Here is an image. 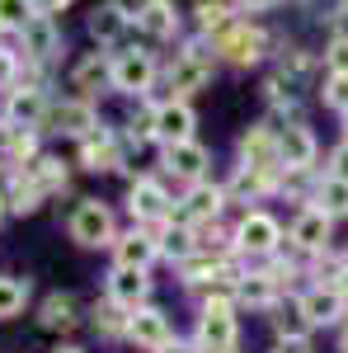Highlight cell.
<instances>
[{
    "mask_svg": "<svg viewBox=\"0 0 348 353\" xmlns=\"http://www.w3.org/2000/svg\"><path fill=\"white\" fill-rule=\"evenodd\" d=\"M71 241L81 245H113V212H108L104 203H94V198H85L76 203V212H71Z\"/></svg>",
    "mask_w": 348,
    "mask_h": 353,
    "instance_id": "6da1fadb",
    "label": "cell"
},
{
    "mask_svg": "<svg viewBox=\"0 0 348 353\" xmlns=\"http://www.w3.org/2000/svg\"><path fill=\"white\" fill-rule=\"evenodd\" d=\"M264 28L254 24H231L216 33V52L226 57V61H236V66H254L259 57H264Z\"/></svg>",
    "mask_w": 348,
    "mask_h": 353,
    "instance_id": "7a4b0ae2",
    "label": "cell"
},
{
    "mask_svg": "<svg viewBox=\"0 0 348 353\" xmlns=\"http://www.w3.org/2000/svg\"><path fill=\"white\" fill-rule=\"evenodd\" d=\"M198 344L207 353H231L236 349V316L226 301H207L203 321H198Z\"/></svg>",
    "mask_w": 348,
    "mask_h": 353,
    "instance_id": "3957f363",
    "label": "cell"
},
{
    "mask_svg": "<svg viewBox=\"0 0 348 353\" xmlns=\"http://www.w3.org/2000/svg\"><path fill=\"white\" fill-rule=\"evenodd\" d=\"M151 76H156V61H151V52H118L113 61H108V81L118 85L123 94H141L146 85H151Z\"/></svg>",
    "mask_w": 348,
    "mask_h": 353,
    "instance_id": "277c9868",
    "label": "cell"
},
{
    "mask_svg": "<svg viewBox=\"0 0 348 353\" xmlns=\"http://www.w3.org/2000/svg\"><path fill=\"white\" fill-rule=\"evenodd\" d=\"M193 128H198V118L188 104H161L156 118H151V132L161 137L165 146H174V141H193Z\"/></svg>",
    "mask_w": 348,
    "mask_h": 353,
    "instance_id": "5b68a950",
    "label": "cell"
},
{
    "mask_svg": "<svg viewBox=\"0 0 348 353\" xmlns=\"http://www.w3.org/2000/svg\"><path fill=\"white\" fill-rule=\"evenodd\" d=\"M278 161L287 165V170H311V161H316V137H311V128H301V123L283 128L278 132Z\"/></svg>",
    "mask_w": 348,
    "mask_h": 353,
    "instance_id": "8992f818",
    "label": "cell"
},
{
    "mask_svg": "<svg viewBox=\"0 0 348 353\" xmlns=\"http://www.w3.org/2000/svg\"><path fill=\"white\" fill-rule=\"evenodd\" d=\"M43 123H48V132H71V137H85V132H94V109H90L85 99H71V104H52Z\"/></svg>",
    "mask_w": 348,
    "mask_h": 353,
    "instance_id": "52a82bcc",
    "label": "cell"
},
{
    "mask_svg": "<svg viewBox=\"0 0 348 353\" xmlns=\"http://www.w3.org/2000/svg\"><path fill=\"white\" fill-rule=\"evenodd\" d=\"M127 334H132L136 344L161 353L165 344H170V321H165V311H156V306H141L132 321H127Z\"/></svg>",
    "mask_w": 348,
    "mask_h": 353,
    "instance_id": "ba28073f",
    "label": "cell"
},
{
    "mask_svg": "<svg viewBox=\"0 0 348 353\" xmlns=\"http://www.w3.org/2000/svg\"><path fill=\"white\" fill-rule=\"evenodd\" d=\"M207 76H212V61L198 57V52H184L170 66V90H174V94H193V90L207 85Z\"/></svg>",
    "mask_w": 348,
    "mask_h": 353,
    "instance_id": "9c48e42d",
    "label": "cell"
},
{
    "mask_svg": "<svg viewBox=\"0 0 348 353\" xmlns=\"http://www.w3.org/2000/svg\"><path fill=\"white\" fill-rule=\"evenodd\" d=\"M236 241H240V250H249V254H268V250L278 245V221L268 217V212H249V217L240 221V231H236Z\"/></svg>",
    "mask_w": 348,
    "mask_h": 353,
    "instance_id": "30bf717a",
    "label": "cell"
},
{
    "mask_svg": "<svg viewBox=\"0 0 348 353\" xmlns=\"http://www.w3.org/2000/svg\"><path fill=\"white\" fill-rule=\"evenodd\" d=\"M127 208H132V217H141V221H161L165 212H170V198H165V189L156 179H136L132 193H127Z\"/></svg>",
    "mask_w": 348,
    "mask_h": 353,
    "instance_id": "8fae6325",
    "label": "cell"
},
{
    "mask_svg": "<svg viewBox=\"0 0 348 353\" xmlns=\"http://www.w3.org/2000/svg\"><path fill=\"white\" fill-rule=\"evenodd\" d=\"M136 28H141L146 38L165 43V38H174V33H179V14H174V5H170V0H146V10L136 14Z\"/></svg>",
    "mask_w": 348,
    "mask_h": 353,
    "instance_id": "7c38bea8",
    "label": "cell"
},
{
    "mask_svg": "<svg viewBox=\"0 0 348 353\" xmlns=\"http://www.w3.org/2000/svg\"><path fill=\"white\" fill-rule=\"evenodd\" d=\"M19 33H24V52L28 57H52L57 48H61V33H57L52 14H33Z\"/></svg>",
    "mask_w": 348,
    "mask_h": 353,
    "instance_id": "4fadbf2b",
    "label": "cell"
},
{
    "mask_svg": "<svg viewBox=\"0 0 348 353\" xmlns=\"http://www.w3.org/2000/svg\"><path fill=\"white\" fill-rule=\"evenodd\" d=\"M301 311H306L311 325H329V321H339V311H344V292H339V288H316V292L301 297Z\"/></svg>",
    "mask_w": 348,
    "mask_h": 353,
    "instance_id": "5bb4252c",
    "label": "cell"
},
{
    "mask_svg": "<svg viewBox=\"0 0 348 353\" xmlns=\"http://www.w3.org/2000/svg\"><path fill=\"white\" fill-rule=\"evenodd\" d=\"M146 288H151L146 273H141V269H123V264H118L113 278H108V297L118 301V306H132V311H136V301L146 297Z\"/></svg>",
    "mask_w": 348,
    "mask_h": 353,
    "instance_id": "9a60e30c",
    "label": "cell"
},
{
    "mask_svg": "<svg viewBox=\"0 0 348 353\" xmlns=\"http://www.w3.org/2000/svg\"><path fill=\"white\" fill-rule=\"evenodd\" d=\"M165 165H170L174 174H184V179H198V174L207 170V151H203L198 141H174V146L165 151Z\"/></svg>",
    "mask_w": 348,
    "mask_h": 353,
    "instance_id": "2e32d148",
    "label": "cell"
},
{
    "mask_svg": "<svg viewBox=\"0 0 348 353\" xmlns=\"http://www.w3.org/2000/svg\"><path fill=\"white\" fill-rule=\"evenodd\" d=\"M292 241L301 245V250H325V245H329V217H325L320 208L301 212L296 226H292Z\"/></svg>",
    "mask_w": 348,
    "mask_h": 353,
    "instance_id": "e0dca14e",
    "label": "cell"
},
{
    "mask_svg": "<svg viewBox=\"0 0 348 353\" xmlns=\"http://www.w3.org/2000/svg\"><path fill=\"white\" fill-rule=\"evenodd\" d=\"M81 165H85V170H113V165H118V146H113V137H108V132H85Z\"/></svg>",
    "mask_w": 348,
    "mask_h": 353,
    "instance_id": "ac0fdd59",
    "label": "cell"
},
{
    "mask_svg": "<svg viewBox=\"0 0 348 353\" xmlns=\"http://www.w3.org/2000/svg\"><path fill=\"white\" fill-rule=\"evenodd\" d=\"M151 259H156V241H151V236L132 231V236L118 241V264H123V269H141V273H146Z\"/></svg>",
    "mask_w": 348,
    "mask_h": 353,
    "instance_id": "d6986e66",
    "label": "cell"
},
{
    "mask_svg": "<svg viewBox=\"0 0 348 353\" xmlns=\"http://www.w3.org/2000/svg\"><path fill=\"white\" fill-rule=\"evenodd\" d=\"M123 28H127V14H123L118 5H99V10L90 14V33H94L99 43H118Z\"/></svg>",
    "mask_w": 348,
    "mask_h": 353,
    "instance_id": "ffe728a7",
    "label": "cell"
},
{
    "mask_svg": "<svg viewBox=\"0 0 348 353\" xmlns=\"http://www.w3.org/2000/svg\"><path fill=\"white\" fill-rule=\"evenodd\" d=\"M316 203H320L325 217H348V179H325L320 189H316Z\"/></svg>",
    "mask_w": 348,
    "mask_h": 353,
    "instance_id": "44dd1931",
    "label": "cell"
},
{
    "mask_svg": "<svg viewBox=\"0 0 348 353\" xmlns=\"http://www.w3.org/2000/svg\"><path fill=\"white\" fill-rule=\"evenodd\" d=\"M273 330H278L283 339H306V330H311V321H306L301 301H292V306H278V316H273Z\"/></svg>",
    "mask_w": 348,
    "mask_h": 353,
    "instance_id": "7402d4cb",
    "label": "cell"
},
{
    "mask_svg": "<svg viewBox=\"0 0 348 353\" xmlns=\"http://www.w3.org/2000/svg\"><path fill=\"white\" fill-rule=\"evenodd\" d=\"M28 301V278H0V321L19 316Z\"/></svg>",
    "mask_w": 348,
    "mask_h": 353,
    "instance_id": "603a6c76",
    "label": "cell"
},
{
    "mask_svg": "<svg viewBox=\"0 0 348 353\" xmlns=\"http://www.w3.org/2000/svg\"><path fill=\"white\" fill-rule=\"evenodd\" d=\"M221 203H226V189H216V184H198L193 198H188V217H216Z\"/></svg>",
    "mask_w": 348,
    "mask_h": 353,
    "instance_id": "cb8c5ba5",
    "label": "cell"
},
{
    "mask_svg": "<svg viewBox=\"0 0 348 353\" xmlns=\"http://www.w3.org/2000/svg\"><path fill=\"white\" fill-rule=\"evenodd\" d=\"M43 325H48V330H66V325H76V301L66 297V292L48 297V301H43Z\"/></svg>",
    "mask_w": 348,
    "mask_h": 353,
    "instance_id": "d4e9b609",
    "label": "cell"
},
{
    "mask_svg": "<svg viewBox=\"0 0 348 353\" xmlns=\"http://www.w3.org/2000/svg\"><path fill=\"white\" fill-rule=\"evenodd\" d=\"M71 81H76V90H94L99 81H108V61L99 52H90L81 66H76V76H71Z\"/></svg>",
    "mask_w": 348,
    "mask_h": 353,
    "instance_id": "484cf974",
    "label": "cell"
},
{
    "mask_svg": "<svg viewBox=\"0 0 348 353\" xmlns=\"http://www.w3.org/2000/svg\"><path fill=\"white\" fill-rule=\"evenodd\" d=\"M28 179L38 184V193H48V189H61L66 184V170H61V161H38L28 170Z\"/></svg>",
    "mask_w": 348,
    "mask_h": 353,
    "instance_id": "4316f807",
    "label": "cell"
},
{
    "mask_svg": "<svg viewBox=\"0 0 348 353\" xmlns=\"http://www.w3.org/2000/svg\"><path fill=\"white\" fill-rule=\"evenodd\" d=\"M198 24L207 28V33H221V28H231V10L221 0H203L198 5Z\"/></svg>",
    "mask_w": 348,
    "mask_h": 353,
    "instance_id": "83f0119b",
    "label": "cell"
},
{
    "mask_svg": "<svg viewBox=\"0 0 348 353\" xmlns=\"http://www.w3.org/2000/svg\"><path fill=\"white\" fill-rule=\"evenodd\" d=\"M325 71H329V76H348V33H339V38L325 48Z\"/></svg>",
    "mask_w": 348,
    "mask_h": 353,
    "instance_id": "f1b7e54d",
    "label": "cell"
},
{
    "mask_svg": "<svg viewBox=\"0 0 348 353\" xmlns=\"http://www.w3.org/2000/svg\"><path fill=\"white\" fill-rule=\"evenodd\" d=\"M240 297L249 301V306H268V301H273V283L259 278V273H249V278L240 283Z\"/></svg>",
    "mask_w": 348,
    "mask_h": 353,
    "instance_id": "f546056e",
    "label": "cell"
},
{
    "mask_svg": "<svg viewBox=\"0 0 348 353\" xmlns=\"http://www.w3.org/2000/svg\"><path fill=\"white\" fill-rule=\"evenodd\" d=\"M33 19L28 0H0V28H24Z\"/></svg>",
    "mask_w": 348,
    "mask_h": 353,
    "instance_id": "4dcf8cb0",
    "label": "cell"
},
{
    "mask_svg": "<svg viewBox=\"0 0 348 353\" xmlns=\"http://www.w3.org/2000/svg\"><path fill=\"white\" fill-rule=\"evenodd\" d=\"M10 113L14 118H38L43 113V94H33V90L28 94H10Z\"/></svg>",
    "mask_w": 348,
    "mask_h": 353,
    "instance_id": "1f68e13d",
    "label": "cell"
},
{
    "mask_svg": "<svg viewBox=\"0 0 348 353\" xmlns=\"http://www.w3.org/2000/svg\"><path fill=\"white\" fill-rule=\"evenodd\" d=\"M325 104L339 109V113H348V76H329V85H325Z\"/></svg>",
    "mask_w": 348,
    "mask_h": 353,
    "instance_id": "d6a6232c",
    "label": "cell"
},
{
    "mask_svg": "<svg viewBox=\"0 0 348 353\" xmlns=\"http://www.w3.org/2000/svg\"><path fill=\"white\" fill-rule=\"evenodd\" d=\"M10 208H14V212H33V208H38V184H33V179H28V184H19V189H14V198H10Z\"/></svg>",
    "mask_w": 348,
    "mask_h": 353,
    "instance_id": "836d02e7",
    "label": "cell"
},
{
    "mask_svg": "<svg viewBox=\"0 0 348 353\" xmlns=\"http://www.w3.org/2000/svg\"><path fill=\"white\" fill-rule=\"evenodd\" d=\"M329 174H334V179H348V141H344V146H334V156H329Z\"/></svg>",
    "mask_w": 348,
    "mask_h": 353,
    "instance_id": "e575fe53",
    "label": "cell"
},
{
    "mask_svg": "<svg viewBox=\"0 0 348 353\" xmlns=\"http://www.w3.org/2000/svg\"><path fill=\"white\" fill-rule=\"evenodd\" d=\"M188 250H193V236H188V231H174V236H170V254H179V259H184Z\"/></svg>",
    "mask_w": 348,
    "mask_h": 353,
    "instance_id": "d590c367",
    "label": "cell"
},
{
    "mask_svg": "<svg viewBox=\"0 0 348 353\" xmlns=\"http://www.w3.org/2000/svg\"><path fill=\"white\" fill-rule=\"evenodd\" d=\"M94 325H99V330H123V321H118L113 306H104V311H94Z\"/></svg>",
    "mask_w": 348,
    "mask_h": 353,
    "instance_id": "8d00e7d4",
    "label": "cell"
},
{
    "mask_svg": "<svg viewBox=\"0 0 348 353\" xmlns=\"http://www.w3.org/2000/svg\"><path fill=\"white\" fill-rule=\"evenodd\" d=\"M113 5H118V10H123V14H127V19H136V14H141V10H146V0H113Z\"/></svg>",
    "mask_w": 348,
    "mask_h": 353,
    "instance_id": "74e56055",
    "label": "cell"
},
{
    "mask_svg": "<svg viewBox=\"0 0 348 353\" xmlns=\"http://www.w3.org/2000/svg\"><path fill=\"white\" fill-rule=\"evenodd\" d=\"M278 353H311V349H306V339H283Z\"/></svg>",
    "mask_w": 348,
    "mask_h": 353,
    "instance_id": "f35d334b",
    "label": "cell"
},
{
    "mask_svg": "<svg viewBox=\"0 0 348 353\" xmlns=\"http://www.w3.org/2000/svg\"><path fill=\"white\" fill-rule=\"evenodd\" d=\"M10 76H14V57L0 52V81H10Z\"/></svg>",
    "mask_w": 348,
    "mask_h": 353,
    "instance_id": "ab89813d",
    "label": "cell"
},
{
    "mask_svg": "<svg viewBox=\"0 0 348 353\" xmlns=\"http://www.w3.org/2000/svg\"><path fill=\"white\" fill-rule=\"evenodd\" d=\"M236 5H240V10H249V14H254V10H268V5H278V0H236Z\"/></svg>",
    "mask_w": 348,
    "mask_h": 353,
    "instance_id": "60d3db41",
    "label": "cell"
},
{
    "mask_svg": "<svg viewBox=\"0 0 348 353\" xmlns=\"http://www.w3.org/2000/svg\"><path fill=\"white\" fill-rule=\"evenodd\" d=\"M38 5H43V10H66L71 0H38Z\"/></svg>",
    "mask_w": 348,
    "mask_h": 353,
    "instance_id": "b9f144b4",
    "label": "cell"
},
{
    "mask_svg": "<svg viewBox=\"0 0 348 353\" xmlns=\"http://www.w3.org/2000/svg\"><path fill=\"white\" fill-rule=\"evenodd\" d=\"M161 353H188V349H179V344H165V349Z\"/></svg>",
    "mask_w": 348,
    "mask_h": 353,
    "instance_id": "7bdbcfd3",
    "label": "cell"
},
{
    "mask_svg": "<svg viewBox=\"0 0 348 353\" xmlns=\"http://www.w3.org/2000/svg\"><path fill=\"white\" fill-rule=\"evenodd\" d=\"M339 353H348V330H344V339H339Z\"/></svg>",
    "mask_w": 348,
    "mask_h": 353,
    "instance_id": "ee69618b",
    "label": "cell"
},
{
    "mask_svg": "<svg viewBox=\"0 0 348 353\" xmlns=\"http://www.w3.org/2000/svg\"><path fill=\"white\" fill-rule=\"evenodd\" d=\"M57 353H81V349H71V344H66V349H57Z\"/></svg>",
    "mask_w": 348,
    "mask_h": 353,
    "instance_id": "f6af8a7d",
    "label": "cell"
},
{
    "mask_svg": "<svg viewBox=\"0 0 348 353\" xmlns=\"http://www.w3.org/2000/svg\"><path fill=\"white\" fill-rule=\"evenodd\" d=\"M344 5H348V0H344Z\"/></svg>",
    "mask_w": 348,
    "mask_h": 353,
    "instance_id": "bcb514c9",
    "label": "cell"
}]
</instances>
